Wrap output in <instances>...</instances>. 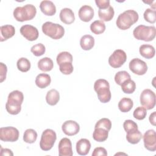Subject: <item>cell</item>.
I'll return each instance as SVG.
<instances>
[{"mask_svg":"<svg viewBox=\"0 0 156 156\" xmlns=\"http://www.w3.org/2000/svg\"><path fill=\"white\" fill-rule=\"evenodd\" d=\"M24 100L23 93L19 90H14L9 93L5 104V109L11 115L18 114L21 110V104Z\"/></svg>","mask_w":156,"mask_h":156,"instance_id":"obj_1","label":"cell"},{"mask_svg":"<svg viewBox=\"0 0 156 156\" xmlns=\"http://www.w3.org/2000/svg\"><path fill=\"white\" fill-rule=\"evenodd\" d=\"M138 13L133 10H127L119 14L116 21L117 27L121 30H127L138 20Z\"/></svg>","mask_w":156,"mask_h":156,"instance_id":"obj_2","label":"cell"},{"mask_svg":"<svg viewBox=\"0 0 156 156\" xmlns=\"http://www.w3.org/2000/svg\"><path fill=\"white\" fill-rule=\"evenodd\" d=\"M37 13L36 7L32 4H26L23 7H17L13 10L15 19L20 22L32 20Z\"/></svg>","mask_w":156,"mask_h":156,"instance_id":"obj_3","label":"cell"},{"mask_svg":"<svg viewBox=\"0 0 156 156\" xmlns=\"http://www.w3.org/2000/svg\"><path fill=\"white\" fill-rule=\"evenodd\" d=\"M94 89L97 93L99 100L102 103H107L111 99V92L108 82L104 79H99L95 81Z\"/></svg>","mask_w":156,"mask_h":156,"instance_id":"obj_4","label":"cell"},{"mask_svg":"<svg viewBox=\"0 0 156 156\" xmlns=\"http://www.w3.org/2000/svg\"><path fill=\"white\" fill-rule=\"evenodd\" d=\"M155 34L156 29L153 26L139 25L133 31V35L136 40H143L144 41H152L155 37Z\"/></svg>","mask_w":156,"mask_h":156,"instance_id":"obj_5","label":"cell"},{"mask_svg":"<svg viewBox=\"0 0 156 156\" xmlns=\"http://www.w3.org/2000/svg\"><path fill=\"white\" fill-rule=\"evenodd\" d=\"M41 28L44 34L54 40L60 39L65 34V29L62 26L50 21L43 23Z\"/></svg>","mask_w":156,"mask_h":156,"instance_id":"obj_6","label":"cell"},{"mask_svg":"<svg viewBox=\"0 0 156 156\" xmlns=\"http://www.w3.org/2000/svg\"><path fill=\"white\" fill-rule=\"evenodd\" d=\"M56 139L57 135L53 130L50 129L44 130L41 134L40 141V148L44 151H49L54 146Z\"/></svg>","mask_w":156,"mask_h":156,"instance_id":"obj_7","label":"cell"},{"mask_svg":"<svg viewBox=\"0 0 156 156\" xmlns=\"http://www.w3.org/2000/svg\"><path fill=\"white\" fill-rule=\"evenodd\" d=\"M156 96L150 89H144L140 94V104L146 110H151L155 105Z\"/></svg>","mask_w":156,"mask_h":156,"instance_id":"obj_8","label":"cell"},{"mask_svg":"<svg viewBox=\"0 0 156 156\" xmlns=\"http://www.w3.org/2000/svg\"><path fill=\"white\" fill-rule=\"evenodd\" d=\"M18 130L12 126L1 127L0 129V139L2 141L15 142L18 140Z\"/></svg>","mask_w":156,"mask_h":156,"instance_id":"obj_9","label":"cell"},{"mask_svg":"<svg viewBox=\"0 0 156 156\" xmlns=\"http://www.w3.org/2000/svg\"><path fill=\"white\" fill-rule=\"evenodd\" d=\"M127 55L122 49H116L108 58V63L113 68L121 67L126 61Z\"/></svg>","mask_w":156,"mask_h":156,"instance_id":"obj_10","label":"cell"},{"mask_svg":"<svg viewBox=\"0 0 156 156\" xmlns=\"http://www.w3.org/2000/svg\"><path fill=\"white\" fill-rule=\"evenodd\" d=\"M129 66L133 73L139 76L146 74L148 68L146 62L138 58H133L130 62Z\"/></svg>","mask_w":156,"mask_h":156,"instance_id":"obj_11","label":"cell"},{"mask_svg":"<svg viewBox=\"0 0 156 156\" xmlns=\"http://www.w3.org/2000/svg\"><path fill=\"white\" fill-rule=\"evenodd\" d=\"M144 147L149 151L154 152L156 150V135L153 129L147 130L143 136Z\"/></svg>","mask_w":156,"mask_h":156,"instance_id":"obj_12","label":"cell"},{"mask_svg":"<svg viewBox=\"0 0 156 156\" xmlns=\"http://www.w3.org/2000/svg\"><path fill=\"white\" fill-rule=\"evenodd\" d=\"M21 34L29 41H35L36 40L39 35L38 29L29 24L23 25L20 28Z\"/></svg>","mask_w":156,"mask_h":156,"instance_id":"obj_13","label":"cell"},{"mask_svg":"<svg viewBox=\"0 0 156 156\" xmlns=\"http://www.w3.org/2000/svg\"><path fill=\"white\" fill-rule=\"evenodd\" d=\"M58 155L60 156H72V143L68 138H62L58 143Z\"/></svg>","mask_w":156,"mask_h":156,"instance_id":"obj_14","label":"cell"},{"mask_svg":"<svg viewBox=\"0 0 156 156\" xmlns=\"http://www.w3.org/2000/svg\"><path fill=\"white\" fill-rule=\"evenodd\" d=\"M62 129L65 135L73 136L79 133L80 126L77 122L73 120H68L63 122L62 126Z\"/></svg>","mask_w":156,"mask_h":156,"instance_id":"obj_15","label":"cell"},{"mask_svg":"<svg viewBox=\"0 0 156 156\" xmlns=\"http://www.w3.org/2000/svg\"><path fill=\"white\" fill-rule=\"evenodd\" d=\"M93 9L88 5H84L82 6L79 10L78 15L79 17L82 21L89 22L92 20L94 16Z\"/></svg>","mask_w":156,"mask_h":156,"instance_id":"obj_16","label":"cell"},{"mask_svg":"<svg viewBox=\"0 0 156 156\" xmlns=\"http://www.w3.org/2000/svg\"><path fill=\"white\" fill-rule=\"evenodd\" d=\"M91 148L90 141L86 138L80 139L76 143V151L79 155H86Z\"/></svg>","mask_w":156,"mask_h":156,"instance_id":"obj_17","label":"cell"},{"mask_svg":"<svg viewBox=\"0 0 156 156\" xmlns=\"http://www.w3.org/2000/svg\"><path fill=\"white\" fill-rule=\"evenodd\" d=\"M40 9L46 16H53L56 13V7L51 1H42L40 4Z\"/></svg>","mask_w":156,"mask_h":156,"instance_id":"obj_18","label":"cell"},{"mask_svg":"<svg viewBox=\"0 0 156 156\" xmlns=\"http://www.w3.org/2000/svg\"><path fill=\"white\" fill-rule=\"evenodd\" d=\"M60 19L66 24H71L75 20L74 13L69 8H63L60 12Z\"/></svg>","mask_w":156,"mask_h":156,"instance_id":"obj_19","label":"cell"},{"mask_svg":"<svg viewBox=\"0 0 156 156\" xmlns=\"http://www.w3.org/2000/svg\"><path fill=\"white\" fill-rule=\"evenodd\" d=\"M0 41L2 42L13 37L15 33V29L10 24L4 25L0 27Z\"/></svg>","mask_w":156,"mask_h":156,"instance_id":"obj_20","label":"cell"},{"mask_svg":"<svg viewBox=\"0 0 156 156\" xmlns=\"http://www.w3.org/2000/svg\"><path fill=\"white\" fill-rule=\"evenodd\" d=\"M51 76L45 73H40L36 77L35 84L40 88H45L51 83Z\"/></svg>","mask_w":156,"mask_h":156,"instance_id":"obj_21","label":"cell"},{"mask_svg":"<svg viewBox=\"0 0 156 156\" xmlns=\"http://www.w3.org/2000/svg\"><path fill=\"white\" fill-rule=\"evenodd\" d=\"M139 51L140 55L147 59L153 58L155 54V51L154 46L147 44L141 45L139 49Z\"/></svg>","mask_w":156,"mask_h":156,"instance_id":"obj_22","label":"cell"},{"mask_svg":"<svg viewBox=\"0 0 156 156\" xmlns=\"http://www.w3.org/2000/svg\"><path fill=\"white\" fill-rule=\"evenodd\" d=\"M80 45L85 51H88L92 49L94 45V38L90 35H85L82 36L80 40Z\"/></svg>","mask_w":156,"mask_h":156,"instance_id":"obj_23","label":"cell"},{"mask_svg":"<svg viewBox=\"0 0 156 156\" xmlns=\"http://www.w3.org/2000/svg\"><path fill=\"white\" fill-rule=\"evenodd\" d=\"M114 15V9L112 6H109L105 9H99L98 10V16L102 21H110L113 18Z\"/></svg>","mask_w":156,"mask_h":156,"instance_id":"obj_24","label":"cell"},{"mask_svg":"<svg viewBox=\"0 0 156 156\" xmlns=\"http://www.w3.org/2000/svg\"><path fill=\"white\" fill-rule=\"evenodd\" d=\"M108 136V131L104 128H96L93 133V139L98 142L105 141Z\"/></svg>","mask_w":156,"mask_h":156,"instance_id":"obj_25","label":"cell"},{"mask_svg":"<svg viewBox=\"0 0 156 156\" xmlns=\"http://www.w3.org/2000/svg\"><path fill=\"white\" fill-rule=\"evenodd\" d=\"M54 67V63L51 58L49 57H44L38 62V68L42 71H50Z\"/></svg>","mask_w":156,"mask_h":156,"instance_id":"obj_26","label":"cell"},{"mask_svg":"<svg viewBox=\"0 0 156 156\" xmlns=\"http://www.w3.org/2000/svg\"><path fill=\"white\" fill-rule=\"evenodd\" d=\"M60 99L58 91L55 89H51L48 91L46 96V102L50 105H56Z\"/></svg>","mask_w":156,"mask_h":156,"instance_id":"obj_27","label":"cell"},{"mask_svg":"<svg viewBox=\"0 0 156 156\" xmlns=\"http://www.w3.org/2000/svg\"><path fill=\"white\" fill-rule=\"evenodd\" d=\"M143 138V135L141 132L138 129L135 131L127 132L126 140L127 141L132 144H137Z\"/></svg>","mask_w":156,"mask_h":156,"instance_id":"obj_28","label":"cell"},{"mask_svg":"<svg viewBox=\"0 0 156 156\" xmlns=\"http://www.w3.org/2000/svg\"><path fill=\"white\" fill-rule=\"evenodd\" d=\"M133 101L128 98H122L118 103V108L122 112L126 113L129 112L133 107Z\"/></svg>","mask_w":156,"mask_h":156,"instance_id":"obj_29","label":"cell"},{"mask_svg":"<svg viewBox=\"0 0 156 156\" xmlns=\"http://www.w3.org/2000/svg\"><path fill=\"white\" fill-rule=\"evenodd\" d=\"M90 30L96 35L101 34L105 30V24L102 20H96L91 24Z\"/></svg>","mask_w":156,"mask_h":156,"instance_id":"obj_30","label":"cell"},{"mask_svg":"<svg viewBox=\"0 0 156 156\" xmlns=\"http://www.w3.org/2000/svg\"><path fill=\"white\" fill-rule=\"evenodd\" d=\"M37 138V132L32 129H28L25 130L23 135V140L27 143H34Z\"/></svg>","mask_w":156,"mask_h":156,"instance_id":"obj_31","label":"cell"},{"mask_svg":"<svg viewBox=\"0 0 156 156\" xmlns=\"http://www.w3.org/2000/svg\"><path fill=\"white\" fill-rule=\"evenodd\" d=\"M121 86L122 91L126 94L133 93L136 88V84L135 82L130 79L124 81Z\"/></svg>","mask_w":156,"mask_h":156,"instance_id":"obj_32","label":"cell"},{"mask_svg":"<svg viewBox=\"0 0 156 156\" xmlns=\"http://www.w3.org/2000/svg\"><path fill=\"white\" fill-rule=\"evenodd\" d=\"M16 66L20 71L26 73L27 72L30 68V62L27 58L21 57L18 60Z\"/></svg>","mask_w":156,"mask_h":156,"instance_id":"obj_33","label":"cell"},{"mask_svg":"<svg viewBox=\"0 0 156 156\" xmlns=\"http://www.w3.org/2000/svg\"><path fill=\"white\" fill-rule=\"evenodd\" d=\"M57 63L59 65L62 63L65 62H73V56L72 55L66 51H63L60 52L56 58Z\"/></svg>","mask_w":156,"mask_h":156,"instance_id":"obj_34","label":"cell"},{"mask_svg":"<svg viewBox=\"0 0 156 156\" xmlns=\"http://www.w3.org/2000/svg\"><path fill=\"white\" fill-rule=\"evenodd\" d=\"M130 79V74L126 71H118L117 73H116L115 76V81L119 85H121V84L124 81Z\"/></svg>","mask_w":156,"mask_h":156,"instance_id":"obj_35","label":"cell"},{"mask_svg":"<svg viewBox=\"0 0 156 156\" xmlns=\"http://www.w3.org/2000/svg\"><path fill=\"white\" fill-rule=\"evenodd\" d=\"M145 21L150 23H155L156 21V12L152 9H147L143 14Z\"/></svg>","mask_w":156,"mask_h":156,"instance_id":"obj_36","label":"cell"},{"mask_svg":"<svg viewBox=\"0 0 156 156\" xmlns=\"http://www.w3.org/2000/svg\"><path fill=\"white\" fill-rule=\"evenodd\" d=\"M104 128L106 130H107L108 131H109L111 129L112 127V122L111 121L106 118H103L100 119L99 121H98V122L96 123L95 126H94V129L96 128Z\"/></svg>","mask_w":156,"mask_h":156,"instance_id":"obj_37","label":"cell"},{"mask_svg":"<svg viewBox=\"0 0 156 156\" xmlns=\"http://www.w3.org/2000/svg\"><path fill=\"white\" fill-rule=\"evenodd\" d=\"M147 115L146 109L144 107H138L136 108L133 113V117L138 120H143L144 119Z\"/></svg>","mask_w":156,"mask_h":156,"instance_id":"obj_38","label":"cell"},{"mask_svg":"<svg viewBox=\"0 0 156 156\" xmlns=\"http://www.w3.org/2000/svg\"><path fill=\"white\" fill-rule=\"evenodd\" d=\"M30 51L35 56L39 57L43 55L46 51V48L42 43H38L34 45L31 49Z\"/></svg>","mask_w":156,"mask_h":156,"instance_id":"obj_39","label":"cell"},{"mask_svg":"<svg viewBox=\"0 0 156 156\" xmlns=\"http://www.w3.org/2000/svg\"><path fill=\"white\" fill-rule=\"evenodd\" d=\"M59 69L60 72L65 75H68L73 72V66L71 62H65L59 65Z\"/></svg>","mask_w":156,"mask_h":156,"instance_id":"obj_40","label":"cell"},{"mask_svg":"<svg viewBox=\"0 0 156 156\" xmlns=\"http://www.w3.org/2000/svg\"><path fill=\"white\" fill-rule=\"evenodd\" d=\"M123 127L126 133L138 130L137 124L130 119H127L124 122Z\"/></svg>","mask_w":156,"mask_h":156,"instance_id":"obj_41","label":"cell"},{"mask_svg":"<svg viewBox=\"0 0 156 156\" xmlns=\"http://www.w3.org/2000/svg\"><path fill=\"white\" fill-rule=\"evenodd\" d=\"M7 71V66L2 62L0 63V82H2L6 78Z\"/></svg>","mask_w":156,"mask_h":156,"instance_id":"obj_42","label":"cell"},{"mask_svg":"<svg viewBox=\"0 0 156 156\" xmlns=\"http://www.w3.org/2000/svg\"><path fill=\"white\" fill-rule=\"evenodd\" d=\"M107 156V152L106 149L104 147H96L93 153H92V156Z\"/></svg>","mask_w":156,"mask_h":156,"instance_id":"obj_43","label":"cell"},{"mask_svg":"<svg viewBox=\"0 0 156 156\" xmlns=\"http://www.w3.org/2000/svg\"><path fill=\"white\" fill-rule=\"evenodd\" d=\"M95 2L99 9H105L110 6L109 0H96Z\"/></svg>","mask_w":156,"mask_h":156,"instance_id":"obj_44","label":"cell"},{"mask_svg":"<svg viewBox=\"0 0 156 156\" xmlns=\"http://www.w3.org/2000/svg\"><path fill=\"white\" fill-rule=\"evenodd\" d=\"M1 155H13V154L12 151L9 149H3L2 147H1Z\"/></svg>","mask_w":156,"mask_h":156,"instance_id":"obj_45","label":"cell"},{"mask_svg":"<svg viewBox=\"0 0 156 156\" xmlns=\"http://www.w3.org/2000/svg\"><path fill=\"white\" fill-rule=\"evenodd\" d=\"M155 118H156V112H152L150 116H149V121H150V123L153 125V126H155Z\"/></svg>","mask_w":156,"mask_h":156,"instance_id":"obj_46","label":"cell"}]
</instances>
